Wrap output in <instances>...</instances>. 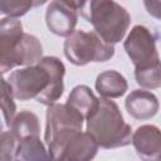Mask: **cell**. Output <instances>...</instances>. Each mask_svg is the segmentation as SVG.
Instances as JSON below:
<instances>
[{
	"instance_id": "1",
	"label": "cell",
	"mask_w": 161,
	"mask_h": 161,
	"mask_svg": "<svg viewBox=\"0 0 161 161\" xmlns=\"http://www.w3.org/2000/svg\"><path fill=\"white\" fill-rule=\"evenodd\" d=\"M86 131L99 147L109 150L131 143L132 128L125 121L119 107L111 98H99V106L87 119Z\"/></svg>"
},
{
	"instance_id": "2",
	"label": "cell",
	"mask_w": 161,
	"mask_h": 161,
	"mask_svg": "<svg viewBox=\"0 0 161 161\" xmlns=\"http://www.w3.org/2000/svg\"><path fill=\"white\" fill-rule=\"evenodd\" d=\"M80 14L109 44L119 43L131 24L130 13L114 0H87Z\"/></svg>"
},
{
	"instance_id": "3",
	"label": "cell",
	"mask_w": 161,
	"mask_h": 161,
	"mask_svg": "<svg viewBox=\"0 0 161 161\" xmlns=\"http://www.w3.org/2000/svg\"><path fill=\"white\" fill-rule=\"evenodd\" d=\"M84 117L70 104L54 103L48 106L44 141L48 146L50 158L57 157L62 146L78 131L83 128Z\"/></svg>"
},
{
	"instance_id": "4",
	"label": "cell",
	"mask_w": 161,
	"mask_h": 161,
	"mask_svg": "<svg viewBox=\"0 0 161 161\" xmlns=\"http://www.w3.org/2000/svg\"><path fill=\"white\" fill-rule=\"evenodd\" d=\"M64 55L74 65L107 62L114 55V45L104 42L96 31L74 30L64 40Z\"/></svg>"
},
{
	"instance_id": "5",
	"label": "cell",
	"mask_w": 161,
	"mask_h": 161,
	"mask_svg": "<svg viewBox=\"0 0 161 161\" xmlns=\"http://www.w3.org/2000/svg\"><path fill=\"white\" fill-rule=\"evenodd\" d=\"M8 82L11 86L14 97L19 101L38 98L50 83V70L42 58L36 64L16 69L10 73Z\"/></svg>"
},
{
	"instance_id": "6",
	"label": "cell",
	"mask_w": 161,
	"mask_h": 161,
	"mask_svg": "<svg viewBox=\"0 0 161 161\" xmlns=\"http://www.w3.org/2000/svg\"><path fill=\"white\" fill-rule=\"evenodd\" d=\"M123 48L135 68H145L160 60L156 39L151 30L143 25H135L127 35Z\"/></svg>"
},
{
	"instance_id": "7",
	"label": "cell",
	"mask_w": 161,
	"mask_h": 161,
	"mask_svg": "<svg viewBox=\"0 0 161 161\" xmlns=\"http://www.w3.org/2000/svg\"><path fill=\"white\" fill-rule=\"evenodd\" d=\"M43 58V47L39 39L31 34L24 33L20 43L6 57L0 58V70L5 74L14 67H28L36 64Z\"/></svg>"
},
{
	"instance_id": "8",
	"label": "cell",
	"mask_w": 161,
	"mask_h": 161,
	"mask_svg": "<svg viewBox=\"0 0 161 161\" xmlns=\"http://www.w3.org/2000/svg\"><path fill=\"white\" fill-rule=\"evenodd\" d=\"M78 21L77 10L62 0H52L45 11V23L48 29L58 36H68L75 30Z\"/></svg>"
},
{
	"instance_id": "9",
	"label": "cell",
	"mask_w": 161,
	"mask_h": 161,
	"mask_svg": "<svg viewBox=\"0 0 161 161\" xmlns=\"http://www.w3.org/2000/svg\"><path fill=\"white\" fill-rule=\"evenodd\" d=\"M98 148V143L87 131H78L62 146L55 160L88 161L97 155Z\"/></svg>"
},
{
	"instance_id": "10",
	"label": "cell",
	"mask_w": 161,
	"mask_h": 161,
	"mask_svg": "<svg viewBox=\"0 0 161 161\" xmlns=\"http://www.w3.org/2000/svg\"><path fill=\"white\" fill-rule=\"evenodd\" d=\"M131 143L143 160H161V130L153 125H142L132 132Z\"/></svg>"
},
{
	"instance_id": "11",
	"label": "cell",
	"mask_w": 161,
	"mask_h": 161,
	"mask_svg": "<svg viewBox=\"0 0 161 161\" xmlns=\"http://www.w3.org/2000/svg\"><path fill=\"white\" fill-rule=\"evenodd\" d=\"M126 111L138 121L150 119L158 112L160 103L157 97L146 89H133L125 101Z\"/></svg>"
},
{
	"instance_id": "12",
	"label": "cell",
	"mask_w": 161,
	"mask_h": 161,
	"mask_svg": "<svg viewBox=\"0 0 161 161\" xmlns=\"http://www.w3.org/2000/svg\"><path fill=\"white\" fill-rule=\"evenodd\" d=\"M44 62L49 67L50 70V83L49 87L36 98V101L42 104L50 106L57 103V101L62 97L64 92V74H65V67L63 62L57 57H43Z\"/></svg>"
},
{
	"instance_id": "13",
	"label": "cell",
	"mask_w": 161,
	"mask_h": 161,
	"mask_svg": "<svg viewBox=\"0 0 161 161\" xmlns=\"http://www.w3.org/2000/svg\"><path fill=\"white\" fill-rule=\"evenodd\" d=\"M128 89L126 78L117 70L109 69L98 74L96 79V91L104 98H119Z\"/></svg>"
},
{
	"instance_id": "14",
	"label": "cell",
	"mask_w": 161,
	"mask_h": 161,
	"mask_svg": "<svg viewBox=\"0 0 161 161\" xmlns=\"http://www.w3.org/2000/svg\"><path fill=\"white\" fill-rule=\"evenodd\" d=\"M23 36V24L18 18H3L0 21V58L10 54Z\"/></svg>"
},
{
	"instance_id": "15",
	"label": "cell",
	"mask_w": 161,
	"mask_h": 161,
	"mask_svg": "<svg viewBox=\"0 0 161 161\" xmlns=\"http://www.w3.org/2000/svg\"><path fill=\"white\" fill-rule=\"evenodd\" d=\"M67 103L75 108L84 117V119H87L98 108L99 98L94 96V93L88 86L79 84L72 89V92L68 96Z\"/></svg>"
},
{
	"instance_id": "16",
	"label": "cell",
	"mask_w": 161,
	"mask_h": 161,
	"mask_svg": "<svg viewBox=\"0 0 161 161\" xmlns=\"http://www.w3.org/2000/svg\"><path fill=\"white\" fill-rule=\"evenodd\" d=\"M10 131L15 136L16 141H21L28 137L39 136L40 135L39 118L34 112L29 109H23L15 114L10 126Z\"/></svg>"
},
{
	"instance_id": "17",
	"label": "cell",
	"mask_w": 161,
	"mask_h": 161,
	"mask_svg": "<svg viewBox=\"0 0 161 161\" xmlns=\"http://www.w3.org/2000/svg\"><path fill=\"white\" fill-rule=\"evenodd\" d=\"M49 151L40 141L39 136L28 137L18 141L15 150V160H49Z\"/></svg>"
},
{
	"instance_id": "18",
	"label": "cell",
	"mask_w": 161,
	"mask_h": 161,
	"mask_svg": "<svg viewBox=\"0 0 161 161\" xmlns=\"http://www.w3.org/2000/svg\"><path fill=\"white\" fill-rule=\"evenodd\" d=\"M135 78L137 84L143 89L160 88L161 87V60L145 68H135Z\"/></svg>"
},
{
	"instance_id": "19",
	"label": "cell",
	"mask_w": 161,
	"mask_h": 161,
	"mask_svg": "<svg viewBox=\"0 0 161 161\" xmlns=\"http://www.w3.org/2000/svg\"><path fill=\"white\" fill-rule=\"evenodd\" d=\"M14 93L8 79H1V113L4 119V126H11V122L16 114V106L14 102Z\"/></svg>"
},
{
	"instance_id": "20",
	"label": "cell",
	"mask_w": 161,
	"mask_h": 161,
	"mask_svg": "<svg viewBox=\"0 0 161 161\" xmlns=\"http://www.w3.org/2000/svg\"><path fill=\"white\" fill-rule=\"evenodd\" d=\"M35 6H40L39 0H0L1 14L10 18H20Z\"/></svg>"
},
{
	"instance_id": "21",
	"label": "cell",
	"mask_w": 161,
	"mask_h": 161,
	"mask_svg": "<svg viewBox=\"0 0 161 161\" xmlns=\"http://www.w3.org/2000/svg\"><path fill=\"white\" fill-rule=\"evenodd\" d=\"M16 138L11 131H3L0 138V158L3 161L15 160V150H16Z\"/></svg>"
},
{
	"instance_id": "22",
	"label": "cell",
	"mask_w": 161,
	"mask_h": 161,
	"mask_svg": "<svg viewBox=\"0 0 161 161\" xmlns=\"http://www.w3.org/2000/svg\"><path fill=\"white\" fill-rule=\"evenodd\" d=\"M146 11L157 20H161V0H143Z\"/></svg>"
},
{
	"instance_id": "23",
	"label": "cell",
	"mask_w": 161,
	"mask_h": 161,
	"mask_svg": "<svg viewBox=\"0 0 161 161\" xmlns=\"http://www.w3.org/2000/svg\"><path fill=\"white\" fill-rule=\"evenodd\" d=\"M63 3H65L67 5H69L70 8H73L74 10H82L83 9V6H84V4H86V1L87 0H62Z\"/></svg>"
}]
</instances>
